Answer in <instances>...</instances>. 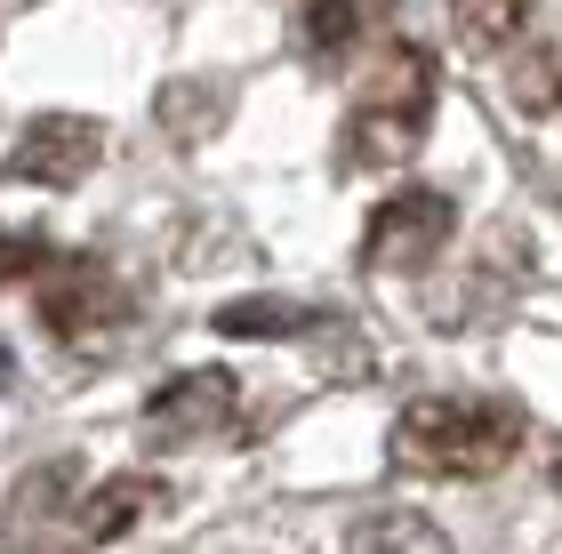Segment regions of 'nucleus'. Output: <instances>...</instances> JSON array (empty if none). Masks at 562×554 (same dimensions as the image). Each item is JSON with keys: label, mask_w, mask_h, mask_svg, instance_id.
Segmentation results:
<instances>
[{"label": "nucleus", "mask_w": 562, "mask_h": 554, "mask_svg": "<svg viewBox=\"0 0 562 554\" xmlns=\"http://www.w3.org/2000/svg\"><path fill=\"white\" fill-rule=\"evenodd\" d=\"M522 434H530V418L506 394H426L394 418L386 459L402 474H418V483H482L522 450Z\"/></svg>", "instance_id": "obj_1"}, {"label": "nucleus", "mask_w": 562, "mask_h": 554, "mask_svg": "<svg viewBox=\"0 0 562 554\" xmlns=\"http://www.w3.org/2000/svg\"><path fill=\"white\" fill-rule=\"evenodd\" d=\"M434 121V57L418 41H394L346 113V169H402Z\"/></svg>", "instance_id": "obj_2"}, {"label": "nucleus", "mask_w": 562, "mask_h": 554, "mask_svg": "<svg viewBox=\"0 0 562 554\" xmlns=\"http://www.w3.org/2000/svg\"><path fill=\"white\" fill-rule=\"evenodd\" d=\"M458 234V201L442 185H402L362 225V265L370 273H426Z\"/></svg>", "instance_id": "obj_3"}, {"label": "nucleus", "mask_w": 562, "mask_h": 554, "mask_svg": "<svg viewBox=\"0 0 562 554\" xmlns=\"http://www.w3.org/2000/svg\"><path fill=\"white\" fill-rule=\"evenodd\" d=\"M33 297H41V321L65 346H105L121 321H130V290H121L97 258H41Z\"/></svg>", "instance_id": "obj_4"}, {"label": "nucleus", "mask_w": 562, "mask_h": 554, "mask_svg": "<svg viewBox=\"0 0 562 554\" xmlns=\"http://www.w3.org/2000/svg\"><path fill=\"white\" fill-rule=\"evenodd\" d=\"M241 418V377L234 370H177L169 386L145 394L137 410V434L145 450H186V442H210Z\"/></svg>", "instance_id": "obj_5"}, {"label": "nucleus", "mask_w": 562, "mask_h": 554, "mask_svg": "<svg viewBox=\"0 0 562 554\" xmlns=\"http://www.w3.org/2000/svg\"><path fill=\"white\" fill-rule=\"evenodd\" d=\"M97 161H105V121H89V113H41L9 145V178L41 185V193H72Z\"/></svg>", "instance_id": "obj_6"}, {"label": "nucleus", "mask_w": 562, "mask_h": 554, "mask_svg": "<svg viewBox=\"0 0 562 554\" xmlns=\"http://www.w3.org/2000/svg\"><path fill=\"white\" fill-rule=\"evenodd\" d=\"M153 515H169V483H153V474H113V483H97L81 498V531L97 546H113V539H130L137 522Z\"/></svg>", "instance_id": "obj_7"}, {"label": "nucleus", "mask_w": 562, "mask_h": 554, "mask_svg": "<svg viewBox=\"0 0 562 554\" xmlns=\"http://www.w3.org/2000/svg\"><path fill=\"white\" fill-rule=\"evenodd\" d=\"M314 321H329L322 306H290V297H234L210 314L217 338H305Z\"/></svg>", "instance_id": "obj_8"}, {"label": "nucleus", "mask_w": 562, "mask_h": 554, "mask_svg": "<svg viewBox=\"0 0 562 554\" xmlns=\"http://www.w3.org/2000/svg\"><path fill=\"white\" fill-rule=\"evenodd\" d=\"M346 554H450V539L434 531L426 515H411V507H386V515H362V522H353Z\"/></svg>", "instance_id": "obj_9"}, {"label": "nucleus", "mask_w": 562, "mask_h": 554, "mask_svg": "<svg viewBox=\"0 0 562 554\" xmlns=\"http://www.w3.org/2000/svg\"><path fill=\"white\" fill-rule=\"evenodd\" d=\"M450 16H458V41L474 57H491V48H515V33L530 24V0H450Z\"/></svg>", "instance_id": "obj_10"}, {"label": "nucleus", "mask_w": 562, "mask_h": 554, "mask_svg": "<svg viewBox=\"0 0 562 554\" xmlns=\"http://www.w3.org/2000/svg\"><path fill=\"white\" fill-rule=\"evenodd\" d=\"M362 16H370V0H314L305 9V48L314 57H346L362 41Z\"/></svg>", "instance_id": "obj_11"}, {"label": "nucleus", "mask_w": 562, "mask_h": 554, "mask_svg": "<svg viewBox=\"0 0 562 554\" xmlns=\"http://www.w3.org/2000/svg\"><path fill=\"white\" fill-rule=\"evenodd\" d=\"M48 249H41V234H24V241H0V282H16L24 265H41Z\"/></svg>", "instance_id": "obj_12"}, {"label": "nucleus", "mask_w": 562, "mask_h": 554, "mask_svg": "<svg viewBox=\"0 0 562 554\" xmlns=\"http://www.w3.org/2000/svg\"><path fill=\"white\" fill-rule=\"evenodd\" d=\"M9 377H16V362H9V354H0V386H9Z\"/></svg>", "instance_id": "obj_13"}, {"label": "nucleus", "mask_w": 562, "mask_h": 554, "mask_svg": "<svg viewBox=\"0 0 562 554\" xmlns=\"http://www.w3.org/2000/svg\"><path fill=\"white\" fill-rule=\"evenodd\" d=\"M33 554H57V546H33Z\"/></svg>", "instance_id": "obj_14"}]
</instances>
